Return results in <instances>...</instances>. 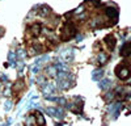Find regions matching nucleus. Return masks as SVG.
I'll return each instance as SVG.
<instances>
[{
	"instance_id": "obj_1",
	"label": "nucleus",
	"mask_w": 131,
	"mask_h": 126,
	"mask_svg": "<svg viewBox=\"0 0 131 126\" xmlns=\"http://www.w3.org/2000/svg\"><path fill=\"white\" fill-rule=\"evenodd\" d=\"M75 34H76L75 25L72 23H70V21H68V23H66L63 29H62V36H60L62 41H70L71 38L75 37Z\"/></svg>"
},
{
	"instance_id": "obj_2",
	"label": "nucleus",
	"mask_w": 131,
	"mask_h": 126,
	"mask_svg": "<svg viewBox=\"0 0 131 126\" xmlns=\"http://www.w3.org/2000/svg\"><path fill=\"white\" fill-rule=\"evenodd\" d=\"M45 112L52 118H63L64 117V112L59 107H49L45 109Z\"/></svg>"
},
{
	"instance_id": "obj_3",
	"label": "nucleus",
	"mask_w": 131,
	"mask_h": 126,
	"mask_svg": "<svg viewBox=\"0 0 131 126\" xmlns=\"http://www.w3.org/2000/svg\"><path fill=\"white\" fill-rule=\"evenodd\" d=\"M115 72H117V76L118 79H121V80H127L131 75V71L128 67H125V66H118L115 68Z\"/></svg>"
},
{
	"instance_id": "obj_4",
	"label": "nucleus",
	"mask_w": 131,
	"mask_h": 126,
	"mask_svg": "<svg viewBox=\"0 0 131 126\" xmlns=\"http://www.w3.org/2000/svg\"><path fill=\"white\" fill-rule=\"evenodd\" d=\"M73 86V78H66V79H59L58 80V88L59 89H68Z\"/></svg>"
},
{
	"instance_id": "obj_5",
	"label": "nucleus",
	"mask_w": 131,
	"mask_h": 126,
	"mask_svg": "<svg viewBox=\"0 0 131 126\" xmlns=\"http://www.w3.org/2000/svg\"><path fill=\"white\" fill-rule=\"evenodd\" d=\"M60 57L63 58V60H64V62L70 63V62H72V60H73L75 52H73V50H72V49H66V50H63V51H62Z\"/></svg>"
},
{
	"instance_id": "obj_6",
	"label": "nucleus",
	"mask_w": 131,
	"mask_h": 126,
	"mask_svg": "<svg viewBox=\"0 0 131 126\" xmlns=\"http://www.w3.org/2000/svg\"><path fill=\"white\" fill-rule=\"evenodd\" d=\"M115 37L113 36V34H107L106 37H105V44H106V46L110 49V50H113L114 47H115Z\"/></svg>"
},
{
	"instance_id": "obj_7",
	"label": "nucleus",
	"mask_w": 131,
	"mask_h": 126,
	"mask_svg": "<svg viewBox=\"0 0 131 126\" xmlns=\"http://www.w3.org/2000/svg\"><path fill=\"white\" fill-rule=\"evenodd\" d=\"M24 87H25V83H24V80H21V79H18L13 86H12V91L15 92V93H20L21 91L24 89Z\"/></svg>"
},
{
	"instance_id": "obj_8",
	"label": "nucleus",
	"mask_w": 131,
	"mask_h": 126,
	"mask_svg": "<svg viewBox=\"0 0 131 126\" xmlns=\"http://www.w3.org/2000/svg\"><path fill=\"white\" fill-rule=\"evenodd\" d=\"M34 118H36V123L37 126H45L46 121H45V117H43V114L41 112H34Z\"/></svg>"
},
{
	"instance_id": "obj_9",
	"label": "nucleus",
	"mask_w": 131,
	"mask_h": 126,
	"mask_svg": "<svg viewBox=\"0 0 131 126\" xmlns=\"http://www.w3.org/2000/svg\"><path fill=\"white\" fill-rule=\"evenodd\" d=\"M30 34L33 36V37H38L39 34H41V32H42V26H41V24H38V23H36V24H33L31 25V28H30Z\"/></svg>"
},
{
	"instance_id": "obj_10",
	"label": "nucleus",
	"mask_w": 131,
	"mask_h": 126,
	"mask_svg": "<svg viewBox=\"0 0 131 126\" xmlns=\"http://www.w3.org/2000/svg\"><path fill=\"white\" fill-rule=\"evenodd\" d=\"M107 60H109V57H107L106 52H98V55H97V62H98V65H100V66H104V65H106V63H107Z\"/></svg>"
},
{
	"instance_id": "obj_11",
	"label": "nucleus",
	"mask_w": 131,
	"mask_h": 126,
	"mask_svg": "<svg viewBox=\"0 0 131 126\" xmlns=\"http://www.w3.org/2000/svg\"><path fill=\"white\" fill-rule=\"evenodd\" d=\"M24 126H37L34 116H33V114H28L25 117V121H24Z\"/></svg>"
},
{
	"instance_id": "obj_12",
	"label": "nucleus",
	"mask_w": 131,
	"mask_h": 126,
	"mask_svg": "<svg viewBox=\"0 0 131 126\" xmlns=\"http://www.w3.org/2000/svg\"><path fill=\"white\" fill-rule=\"evenodd\" d=\"M121 55L123 57H127V55H131V42H127L125 44L121 49Z\"/></svg>"
},
{
	"instance_id": "obj_13",
	"label": "nucleus",
	"mask_w": 131,
	"mask_h": 126,
	"mask_svg": "<svg viewBox=\"0 0 131 126\" xmlns=\"http://www.w3.org/2000/svg\"><path fill=\"white\" fill-rule=\"evenodd\" d=\"M102 78H104V71H102L101 68H98V70H94V71H93V74H92V79H93V80L98 81V80H101Z\"/></svg>"
},
{
	"instance_id": "obj_14",
	"label": "nucleus",
	"mask_w": 131,
	"mask_h": 126,
	"mask_svg": "<svg viewBox=\"0 0 131 126\" xmlns=\"http://www.w3.org/2000/svg\"><path fill=\"white\" fill-rule=\"evenodd\" d=\"M105 13L109 16V17H118V9L117 8H110V7H107L105 9Z\"/></svg>"
},
{
	"instance_id": "obj_15",
	"label": "nucleus",
	"mask_w": 131,
	"mask_h": 126,
	"mask_svg": "<svg viewBox=\"0 0 131 126\" xmlns=\"http://www.w3.org/2000/svg\"><path fill=\"white\" fill-rule=\"evenodd\" d=\"M45 72L49 76H57V74H58V70H57V67H55V65H51V66H49L46 70H45Z\"/></svg>"
},
{
	"instance_id": "obj_16",
	"label": "nucleus",
	"mask_w": 131,
	"mask_h": 126,
	"mask_svg": "<svg viewBox=\"0 0 131 126\" xmlns=\"http://www.w3.org/2000/svg\"><path fill=\"white\" fill-rule=\"evenodd\" d=\"M110 86H112L110 79H102V80H100V84H98V87H100L101 89H107Z\"/></svg>"
},
{
	"instance_id": "obj_17",
	"label": "nucleus",
	"mask_w": 131,
	"mask_h": 126,
	"mask_svg": "<svg viewBox=\"0 0 131 126\" xmlns=\"http://www.w3.org/2000/svg\"><path fill=\"white\" fill-rule=\"evenodd\" d=\"M41 10H39V16H42V17H47L50 13H51V10H50V8L49 7H46V5H42L41 8H39Z\"/></svg>"
},
{
	"instance_id": "obj_18",
	"label": "nucleus",
	"mask_w": 131,
	"mask_h": 126,
	"mask_svg": "<svg viewBox=\"0 0 131 126\" xmlns=\"http://www.w3.org/2000/svg\"><path fill=\"white\" fill-rule=\"evenodd\" d=\"M114 97H115V92H107V93L105 94V100H106V101H112Z\"/></svg>"
},
{
	"instance_id": "obj_19",
	"label": "nucleus",
	"mask_w": 131,
	"mask_h": 126,
	"mask_svg": "<svg viewBox=\"0 0 131 126\" xmlns=\"http://www.w3.org/2000/svg\"><path fill=\"white\" fill-rule=\"evenodd\" d=\"M12 107H13V102L10 101V100H7V101H5V104H4V109L8 112V110L12 109Z\"/></svg>"
},
{
	"instance_id": "obj_20",
	"label": "nucleus",
	"mask_w": 131,
	"mask_h": 126,
	"mask_svg": "<svg viewBox=\"0 0 131 126\" xmlns=\"http://www.w3.org/2000/svg\"><path fill=\"white\" fill-rule=\"evenodd\" d=\"M3 94L5 97H9L10 94H12V88H10V86H7V88L4 89V92H3Z\"/></svg>"
},
{
	"instance_id": "obj_21",
	"label": "nucleus",
	"mask_w": 131,
	"mask_h": 126,
	"mask_svg": "<svg viewBox=\"0 0 131 126\" xmlns=\"http://www.w3.org/2000/svg\"><path fill=\"white\" fill-rule=\"evenodd\" d=\"M16 55H17V58H25V57H26V51L20 49V50H18V52H17Z\"/></svg>"
},
{
	"instance_id": "obj_22",
	"label": "nucleus",
	"mask_w": 131,
	"mask_h": 126,
	"mask_svg": "<svg viewBox=\"0 0 131 126\" xmlns=\"http://www.w3.org/2000/svg\"><path fill=\"white\" fill-rule=\"evenodd\" d=\"M16 66H17V70H18V72H21V71L24 70V67H25V63H24V62H20L18 65H16Z\"/></svg>"
},
{
	"instance_id": "obj_23",
	"label": "nucleus",
	"mask_w": 131,
	"mask_h": 126,
	"mask_svg": "<svg viewBox=\"0 0 131 126\" xmlns=\"http://www.w3.org/2000/svg\"><path fill=\"white\" fill-rule=\"evenodd\" d=\"M38 72H39V66L34 65L31 67V74H34V75H36V74H38Z\"/></svg>"
},
{
	"instance_id": "obj_24",
	"label": "nucleus",
	"mask_w": 131,
	"mask_h": 126,
	"mask_svg": "<svg viewBox=\"0 0 131 126\" xmlns=\"http://www.w3.org/2000/svg\"><path fill=\"white\" fill-rule=\"evenodd\" d=\"M4 34V28H2V26H0V37H2Z\"/></svg>"
},
{
	"instance_id": "obj_25",
	"label": "nucleus",
	"mask_w": 131,
	"mask_h": 126,
	"mask_svg": "<svg viewBox=\"0 0 131 126\" xmlns=\"http://www.w3.org/2000/svg\"><path fill=\"white\" fill-rule=\"evenodd\" d=\"M130 60H131V57H130Z\"/></svg>"
}]
</instances>
